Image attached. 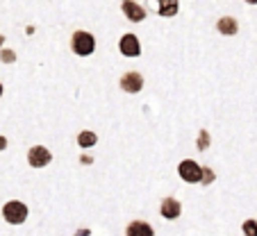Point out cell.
I'll list each match as a JSON object with an SVG mask.
<instances>
[{
    "mask_svg": "<svg viewBox=\"0 0 257 236\" xmlns=\"http://www.w3.org/2000/svg\"><path fill=\"white\" fill-rule=\"evenodd\" d=\"M203 184H212L214 182V173L212 168H203V179H200Z\"/></svg>",
    "mask_w": 257,
    "mask_h": 236,
    "instance_id": "16",
    "label": "cell"
},
{
    "mask_svg": "<svg viewBox=\"0 0 257 236\" xmlns=\"http://www.w3.org/2000/svg\"><path fill=\"white\" fill-rule=\"evenodd\" d=\"M50 159H53V154H50L48 148H44V145H34L28 152V161L32 168H44V166L50 164Z\"/></svg>",
    "mask_w": 257,
    "mask_h": 236,
    "instance_id": "4",
    "label": "cell"
},
{
    "mask_svg": "<svg viewBox=\"0 0 257 236\" xmlns=\"http://www.w3.org/2000/svg\"><path fill=\"white\" fill-rule=\"evenodd\" d=\"M141 87H144V77L139 73H125L121 77V89L125 93H139Z\"/></svg>",
    "mask_w": 257,
    "mask_h": 236,
    "instance_id": "5",
    "label": "cell"
},
{
    "mask_svg": "<svg viewBox=\"0 0 257 236\" xmlns=\"http://www.w3.org/2000/svg\"><path fill=\"white\" fill-rule=\"evenodd\" d=\"M0 96H3V84H0Z\"/></svg>",
    "mask_w": 257,
    "mask_h": 236,
    "instance_id": "20",
    "label": "cell"
},
{
    "mask_svg": "<svg viewBox=\"0 0 257 236\" xmlns=\"http://www.w3.org/2000/svg\"><path fill=\"white\" fill-rule=\"evenodd\" d=\"M216 28H218V32H221V34H237L239 25H237V21H234L232 16H225V19L218 21Z\"/></svg>",
    "mask_w": 257,
    "mask_h": 236,
    "instance_id": "10",
    "label": "cell"
},
{
    "mask_svg": "<svg viewBox=\"0 0 257 236\" xmlns=\"http://www.w3.org/2000/svg\"><path fill=\"white\" fill-rule=\"evenodd\" d=\"M243 234L246 236H257V220H246L243 222Z\"/></svg>",
    "mask_w": 257,
    "mask_h": 236,
    "instance_id": "13",
    "label": "cell"
},
{
    "mask_svg": "<svg viewBox=\"0 0 257 236\" xmlns=\"http://www.w3.org/2000/svg\"><path fill=\"white\" fill-rule=\"evenodd\" d=\"M0 59H3V62L5 64H14L16 62V53H12V50H0Z\"/></svg>",
    "mask_w": 257,
    "mask_h": 236,
    "instance_id": "14",
    "label": "cell"
},
{
    "mask_svg": "<svg viewBox=\"0 0 257 236\" xmlns=\"http://www.w3.org/2000/svg\"><path fill=\"white\" fill-rule=\"evenodd\" d=\"M3 216H5V220L10 225H21L28 218V207L23 202H19V200H12V202H7L3 207Z\"/></svg>",
    "mask_w": 257,
    "mask_h": 236,
    "instance_id": "2",
    "label": "cell"
},
{
    "mask_svg": "<svg viewBox=\"0 0 257 236\" xmlns=\"http://www.w3.org/2000/svg\"><path fill=\"white\" fill-rule=\"evenodd\" d=\"M75 236H89V229H80V231H75Z\"/></svg>",
    "mask_w": 257,
    "mask_h": 236,
    "instance_id": "18",
    "label": "cell"
},
{
    "mask_svg": "<svg viewBox=\"0 0 257 236\" xmlns=\"http://www.w3.org/2000/svg\"><path fill=\"white\" fill-rule=\"evenodd\" d=\"M121 53L125 55V57H139L141 55V46H139V39L135 37V34H125V37H121Z\"/></svg>",
    "mask_w": 257,
    "mask_h": 236,
    "instance_id": "6",
    "label": "cell"
},
{
    "mask_svg": "<svg viewBox=\"0 0 257 236\" xmlns=\"http://www.w3.org/2000/svg\"><path fill=\"white\" fill-rule=\"evenodd\" d=\"M209 145V134L205 130H200V134H198V148L200 150H205Z\"/></svg>",
    "mask_w": 257,
    "mask_h": 236,
    "instance_id": "15",
    "label": "cell"
},
{
    "mask_svg": "<svg viewBox=\"0 0 257 236\" xmlns=\"http://www.w3.org/2000/svg\"><path fill=\"white\" fill-rule=\"evenodd\" d=\"M121 7H123L127 19L135 21V23H139V21L146 19V10H141V5H137V3H123Z\"/></svg>",
    "mask_w": 257,
    "mask_h": 236,
    "instance_id": "9",
    "label": "cell"
},
{
    "mask_svg": "<svg viewBox=\"0 0 257 236\" xmlns=\"http://www.w3.org/2000/svg\"><path fill=\"white\" fill-rule=\"evenodd\" d=\"M160 14L162 16L178 14V3H164V0H162V3H160Z\"/></svg>",
    "mask_w": 257,
    "mask_h": 236,
    "instance_id": "12",
    "label": "cell"
},
{
    "mask_svg": "<svg viewBox=\"0 0 257 236\" xmlns=\"http://www.w3.org/2000/svg\"><path fill=\"white\" fill-rule=\"evenodd\" d=\"M7 148V139H5V136H3V134H0V152H3V150H5Z\"/></svg>",
    "mask_w": 257,
    "mask_h": 236,
    "instance_id": "17",
    "label": "cell"
},
{
    "mask_svg": "<svg viewBox=\"0 0 257 236\" xmlns=\"http://www.w3.org/2000/svg\"><path fill=\"white\" fill-rule=\"evenodd\" d=\"M96 141H98V136L93 134V132H89V130L80 132V136H78V145H80V148H91V145H96Z\"/></svg>",
    "mask_w": 257,
    "mask_h": 236,
    "instance_id": "11",
    "label": "cell"
},
{
    "mask_svg": "<svg viewBox=\"0 0 257 236\" xmlns=\"http://www.w3.org/2000/svg\"><path fill=\"white\" fill-rule=\"evenodd\" d=\"M125 236H155L153 227L144 220H132L125 229Z\"/></svg>",
    "mask_w": 257,
    "mask_h": 236,
    "instance_id": "7",
    "label": "cell"
},
{
    "mask_svg": "<svg viewBox=\"0 0 257 236\" xmlns=\"http://www.w3.org/2000/svg\"><path fill=\"white\" fill-rule=\"evenodd\" d=\"M162 216L164 218H169V220H173V218H178L180 216V211H182V207H180V202L175 198H166L164 202H162Z\"/></svg>",
    "mask_w": 257,
    "mask_h": 236,
    "instance_id": "8",
    "label": "cell"
},
{
    "mask_svg": "<svg viewBox=\"0 0 257 236\" xmlns=\"http://www.w3.org/2000/svg\"><path fill=\"white\" fill-rule=\"evenodd\" d=\"M3 44H5V37H3V34H0V46H3Z\"/></svg>",
    "mask_w": 257,
    "mask_h": 236,
    "instance_id": "19",
    "label": "cell"
},
{
    "mask_svg": "<svg viewBox=\"0 0 257 236\" xmlns=\"http://www.w3.org/2000/svg\"><path fill=\"white\" fill-rule=\"evenodd\" d=\"M178 175L185 182H189V184H196V182H200L203 179V168H200L196 161H191V159H185L182 164L178 166Z\"/></svg>",
    "mask_w": 257,
    "mask_h": 236,
    "instance_id": "3",
    "label": "cell"
},
{
    "mask_svg": "<svg viewBox=\"0 0 257 236\" xmlns=\"http://www.w3.org/2000/svg\"><path fill=\"white\" fill-rule=\"evenodd\" d=\"M73 53L80 55V57H89V55L96 50V39L91 37L89 32H75L71 39Z\"/></svg>",
    "mask_w": 257,
    "mask_h": 236,
    "instance_id": "1",
    "label": "cell"
}]
</instances>
